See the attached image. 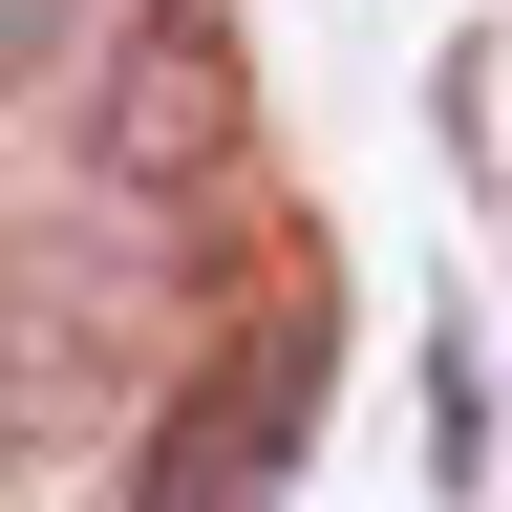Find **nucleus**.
Returning a JSON list of instances; mask_svg holds the SVG:
<instances>
[{"label":"nucleus","mask_w":512,"mask_h":512,"mask_svg":"<svg viewBox=\"0 0 512 512\" xmlns=\"http://www.w3.org/2000/svg\"><path fill=\"white\" fill-rule=\"evenodd\" d=\"M235 150H256L235 22H214V0H128V43H107V86H86V171L128 192V214H192Z\"/></svg>","instance_id":"f257e3e1"},{"label":"nucleus","mask_w":512,"mask_h":512,"mask_svg":"<svg viewBox=\"0 0 512 512\" xmlns=\"http://www.w3.org/2000/svg\"><path fill=\"white\" fill-rule=\"evenodd\" d=\"M64 22H86V0H0V86H43V64H64Z\"/></svg>","instance_id":"f03ea898"}]
</instances>
